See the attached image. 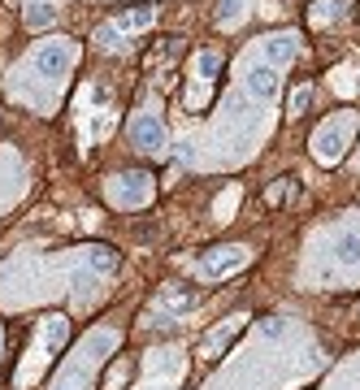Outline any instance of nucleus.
<instances>
[{"mask_svg":"<svg viewBox=\"0 0 360 390\" xmlns=\"http://www.w3.org/2000/svg\"><path fill=\"white\" fill-rule=\"evenodd\" d=\"M243 265H248V248H239V243L200 256V273H204L208 282H217V278H226V273H235V269H243Z\"/></svg>","mask_w":360,"mask_h":390,"instance_id":"nucleus-1","label":"nucleus"},{"mask_svg":"<svg viewBox=\"0 0 360 390\" xmlns=\"http://www.w3.org/2000/svg\"><path fill=\"white\" fill-rule=\"evenodd\" d=\"M130 139H135V148L156 152L161 143H165V126H161L156 118H135V122H130Z\"/></svg>","mask_w":360,"mask_h":390,"instance_id":"nucleus-2","label":"nucleus"},{"mask_svg":"<svg viewBox=\"0 0 360 390\" xmlns=\"http://www.w3.org/2000/svg\"><path fill=\"white\" fill-rule=\"evenodd\" d=\"M65 65H70V48H65V44H48V48H39V57H35V70H39V74L57 78V74H65Z\"/></svg>","mask_w":360,"mask_h":390,"instance_id":"nucleus-3","label":"nucleus"},{"mask_svg":"<svg viewBox=\"0 0 360 390\" xmlns=\"http://www.w3.org/2000/svg\"><path fill=\"white\" fill-rule=\"evenodd\" d=\"M248 91L256 100H273V91H278V70L273 65H252L248 70Z\"/></svg>","mask_w":360,"mask_h":390,"instance_id":"nucleus-4","label":"nucleus"},{"mask_svg":"<svg viewBox=\"0 0 360 390\" xmlns=\"http://www.w3.org/2000/svg\"><path fill=\"white\" fill-rule=\"evenodd\" d=\"M291 57H296V39L291 35H278V39H265V65H287Z\"/></svg>","mask_w":360,"mask_h":390,"instance_id":"nucleus-5","label":"nucleus"},{"mask_svg":"<svg viewBox=\"0 0 360 390\" xmlns=\"http://www.w3.org/2000/svg\"><path fill=\"white\" fill-rule=\"evenodd\" d=\"M152 18H156L152 5H135V9H126L113 26H118V30H143V26H152Z\"/></svg>","mask_w":360,"mask_h":390,"instance_id":"nucleus-6","label":"nucleus"},{"mask_svg":"<svg viewBox=\"0 0 360 390\" xmlns=\"http://www.w3.org/2000/svg\"><path fill=\"white\" fill-rule=\"evenodd\" d=\"M339 152H343V139H339V126H330V130H325V135L317 139V156L325 160V165H334Z\"/></svg>","mask_w":360,"mask_h":390,"instance_id":"nucleus-7","label":"nucleus"},{"mask_svg":"<svg viewBox=\"0 0 360 390\" xmlns=\"http://www.w3.org/2000/svg\"><path fill=\"white\" fill-rule=\"evenodd\" d=\"M118 183H126V187H122V200H126V204H130V200L139 204L143 195H148V174H122Z\"/></svg>","mask_w":360,"mask_h":390,"instance_id":"nucleus-8","label":"nucleus"},{"mask_svg":"<svg viewBox=\"0 0 360 390\" xmlns=\"http://www.w3.org/2000/svg\"><path fill=\"white\" fill-rule=\"evenodd\" d=\"M87 265H91L96 273H113V269H118V252L100 243V248H91V252H87Z\"/></svg>","mask_w":360,"mask_h":390,"instance_id":"nucleus-9","label":"nucleus"},{"mask_svg":"<svg viewBox=\"0 0 360 390\" xmlns=\"http://www.w3.org/2000/svg\"><path fill=\"white\" fill-rule=\"evenodd\" d=\"M235 330H239V317H235L231 325H226V330H217V334L208 338V343H204V355H208V360H217V355H222V347H226V343H231V338H235Z\"/></svg>","mask_w":360,"mask_h":390,"instance_id":"nucleus-10","label":"nucleus"},{"mask_svg":"<svg viewBox=\"0 0 360 390\" xmlns=\"http://www.w3.org/2000/svg\"><path fill=\"white\" fill-rule=\"evenodd\" d=\"M57 22V9L53 5H30L26 9V26L30 30H44V26H53Z\"/></svg>","mask_w":360,"mask_h":390,"instance_id":"nucleus-11","label":"nucleus"},{"mask_svg":"<svg viewBox=\"0 0 360 390\" xmlns=\"http://www.w3.org/2000/svg\"><path fill=\"white\" fill-rule=\"evenodd\" d=\"M334 256L343 260V265H356V260H360V234H343L334 243Z\"/></svg>","mask_w":360,"mask_h":390,"instance_id":"nucleus-12","label":"nucleus"},{"mask_svg":"<svg viewBox=\"0 0 360 390\" xmlns=\"http://www.w3.org/2000/svg\"><path fill=\"white\" fill-rule=\"evenodd\" d=\"M235 18H243V0H217V22L231 26Z\"/></svg>","mask_w":360,"mask_h":390,"instance_id":"nucleus-13","label":"nucleus"},{"mask_svg":"<svg viewBox=\"0 0 360 390\" xmlns=\"http://www.w3.org/2000/svg\"><path fill=\"white\" fill-rule=\"evenodd\" d=\"M96 44H100V48H122V30L113 26V22L96 26Z\"/></svg>","mask_w":360,"mask_h":390,"instance_id":"nucleus-14","label":"nucleus"},{"mask_svg":"<svg viewBox=\"0 0 360 390\" xmlns=\"http://www.w3.org/2000/svg\"><path fill=\"white\" fill-rule=\"evenodd\" d=\"M308 104H313V87H296V91H291V104H287V109H291V113H304Z\"/></svg>","mask_w":360,"mask_h":390,"instance_id":"nucleus-15","label":"nucleus"},{"mask_svg":"<svg viewBox=\"0 0 360 390\" xmlns=\"http://www.w3.org/2000/svg\"><path fill=\"white\" fill-rule=\"evenodd\" d=\"M265 200H269V204H287V200H291V178H282V183H273V187L265 191Z\"/></svg>","mask_w":360,"mask_h":390,"instance_id":"nucleus-16","label":"nucleus"},{"mask_svg":"<svg viewBox=\"0 0 360 390\" xmlns=\"http://www.w3.org/2000/svg\"><path fill=\"white\" fill-rule=\"evenodd\" d=\"M282 330H287L282 317H265V321H260V334H265V338H282Z\"/></svg>","mask_w":360,"mask_h":390,"instance_id":"nucleus-17","label":"nucleus"},{"mask_svg":"<svg viewBox=\"0 0 360 390\" xmlns=\"http://www.w3.org/2000/svg\"><path fill=\"white\" fill-rule=\"evenodd\" d=\"M161 304H174V308H191V295H187V290H165V295H161Z\"/></svg>","mask_w":360,"mask_h":390,"instance_id":"nucleus-18","label":"nucleus"},{"mask_svg":"<svg viewBox=\"0 0 360 390\" xmlns=\"http://www.w3.org/2000/svg\"><path fill=\"white\" fill-rule=\"evenodd\" d=\"M217 70H222V57H217V53H204V57H200V74H208V78H213Z\"/></svg>","mask_w":360,"mask_h":390,"instance_id":"nucleus-19","label":"nucleus"},{"mask_svg":"<svg viewBox=\"0 0 360 390\" xmlns=\"http://www.w3.org/2000/svg\"><path fill=\"white\" fill-rule=\"evenodd\" d=\"M65 334H70V330H65V321H53V330H48V338H53V343H61Z\"/></svg>","mask_w":360,"mask_h":390,"instance_id":"nucleus-20","label":"nucleus"},{"mask_svg":"<svg viewBox=\"0 0 360 390\" xmlns=\"http://www.w3.org/2000/svg\"><path fill=\"white\" fill-rule=\"evenodd\" d=\"M0 347H5V330H0Z\"/></svg>","mask_w":360,"mask_h":390,"instance_id":"nucleus-21","label":"nucleus"}]
</instances>
